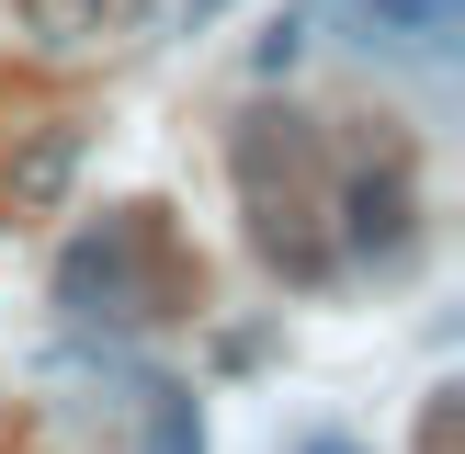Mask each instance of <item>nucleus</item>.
Returning a JSON list of instances; mask_svg holds the SVG:
<instances>
[{"label":"nucleus","instance_id":"obj_11","mask_svg":"<svg viewBox=\"0 0 465 454\" xmlns=\"http://www.w3.org/2000/svg\"><path fill=\"white\" fill-rule=\"evenodd\" d=\"M182 12H193V23H216V12H227V0H182Z\"/></svg>","mask_w":465,"mask_h":454},{"label":"nucleus","instance_id":"obj_8","mask_svg":"<svg viewBox=\"0 0 465 454\" xmlns=\"http://www.w3.org/2000/svg\"><path fill=\"white\" fill-rule=\"evenodd\" d=\"M295 57H307V23H295V12H284V23H272V35H262V45H250V68H262V80H284V68H295Z\"/></svg>","mask_w":465,"mask_h":454},{"label":"nucleus","instance_id":"obj_5","mask_svg":"<svg viewBox=\"0 0 465 454\" xmlns=\"http://www.w3.org/2000/svg\"><path fill=\"white\" fill-rule=\"evenodd\" d=\"M68 182H80V125H45L12 148V204H57Z\"/></svg>","mask_w":465,"mask_h":454},{"label":"nucleus","instance_id":"obj_4","mask_svg":"<svg viewBox=\"0 0 465 454\" xmlns=\"http://www.w3.org/2000/svg\"><path fill=\"white\" fill-rule=\"evenodd\" d=\"M352 23H363V45L443 57V45H454V23H465V0H352Z\"/></svg>","mask_w":465,"mask_h":454},{"label":"nucleus","instance_id":"obj_1","mask_svg":"<svg viewBox=\"0 0 465 454\" xmlns=\"http://www.w3.org/2000/svg\"><path fill=\"white\" fill-rule=\"evenodd\" d=\"M148 216H103L91 239H68V262H57V295L80 318H148V295H159V272H148Z\"/></svg>","mask_w":465,"mask_h":454},{"label":"nucleus","instance_id":"obj_3","mask_svg":"<svg viewBox=\"0 0 465 454\" xmlns=\"http://www.w3.org/2000/svg\"><path fill=\"white\" fill-rule=\"evenodd\" d=\"M250 239H262V262L284 272V284H318V272H330V239H318V204L295 193H272V182H250Z\"/></svg>","mask_w":465,"mask_h":454},{"label":"nucleus","instance_id":"obj_7","mask_svg":"<svg viewBox=\"0 0 465 454\" xmlns=\"http://www.w3.org/2000/svg\"><path fill=\"white\" fill-rule=\"evenodd\" d=\"M148 454H204V420L182 386H148Z\"/></svg>","mask_w":465,"mask_h":454},{"label":"nucleus","instance_id":"obj_2","mask_svg":"<svg viewBox=\"0 0 465 454\" xmlns=\"http://www.w3.org/2000/svg\"><path fill=\"white\" fill-rule=\"evenodd\" d=\"M409 227H420V193H409L398 159L341 182V250H352V262H409Z\"/></svg>","mask_w":465,"mask_h":454},{"label":"nucleus","instance_id":"obj_6","mask_svg":"<svg viewBox=\"0 0 465 454\" xmlns=\"http://www.w3.org/2000/svg\"><path fill=\"white\" fill-rule=\"evenodd\" d=\"M103 12H114V0H23V35H35V45H91Z\"/></svg>","mask_w":465,"mask_h":454},{"label":"nucleus","instance_id":"obj_10","mask_svg":"<svg viewBox=\"0 0 465 454\" xmlns=\"http://www.w3.org/2000/svg\"><path fill=\"white\" fill-rule=\"evenodd\" d=\"M307 454H363V443H341V431H318V443H307Z\"/></svg>","mask_w":465,"mask_h":454},{"label":"nucleus","instance_id":"obj_9","mask_svg":"<svg viewBox=\"0 0 465 454\" xmlns=\"http://www.w3.org/2000/svg\"><path fill=\"white\" fill-rule=\"evenodd\" d=\"M420 454H454V398H431V420H420Z\"/></svg>","mask_w":465,"mask_h":454}]
</instances>
